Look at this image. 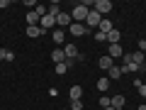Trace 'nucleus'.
Masks as SVG:
<instances>
[{
    "label": "nucleus",
    "mask_w": 146,
    "mask_h": 110,
    "mask_svg": "<svg viewBox=\"0 0 146 110\" xmlns=\"http://www.w3.org/2000/svg\"><path fill=\"white\" fill-rule=\"evenodd\" d=\"M71 22H73L71 15H66V12H61V15L56 17V25H58V27H71Z\"/></svg>",
    "instance_id": "obj_10"
},
{
    "label": "nucleus",
    "mask_w": 146,
    "mask_h": 110,
    "mask_svg": "<svg viewBox=\"0 0 146 110\" xmlns=\"http://www.w3.org/2000/svg\"><path fill=\"white\" fill-rule=\"evenodd\" d=\"M88 5L85 3H78V5L73 7V22H80V25H85V17H88Z\"/></svg>",
    "instance_id": "obj_1"
},
{
    "label": "nucleus",
    "mask_w": 146,
    "mask_h": 110,
    "mask_svg": "<svg viewBox=\"0 0 146 110\" xmlns=\"http://www.w3.org/2000/svg\"><path fill=\"white\" fill-rule=\"evenodd\" d=\"M66 110H71V108H66Z\"/></svg>",
    "instance_id": "obj_30"
},
{
    "label": "nucleus",
    "mask_w": 146,
    "mask_h": 110,
    "mask_svg": "<svg viewBox=\"0 0 146 110\" xmlns=\"http://www.w3.org/2000/svg\"><path fill=\"white\" fill-rule=\"evenodd\" d=\"M10 5V0H0V10H3V7H7Z\"/></svg>",
    "instance_id": "obj_26"
},
{
    "label": "nucleus",
    "mask_w": 146,
    "mask_h": 110,
    "mask_svg": "<svg viewBox=\"0 0 146 110\" xmlns=\"http://www.w3.org/2000/svg\"><path fill=\"white\" fill-rule=\"evenodd\" d=\"M100 22H102V17H100L95 10H90L88 17H85V27H88V30H90V27H100Z\"/></svg>",
    "instance_id": "obj_4"
},
{
    "label": "nucleus",
    "mask_w": 146,
    "mask_h": 110,
    "mask_svg": "<svg viewBox=\"0 0 146 110\" xmlns=\"http://www.w3.org/2000/svg\"><path fill=\"white\" fill-rule=\"evenodd\" d=\"M136 47H139L141 54H146V39H139V44H136Z\"/></svg>",
    "instance_id": "obj_25"
},
{
    "label": "nucleus",
    "mask_w": 146,
    "mask_h": 110,
    "mask_svg": "<svg viewBox=\"0 0 146 110\" xmlns=\"http://www.w3.org/2000/svg\"><path fill=\"white\" fill-rule=\"evenodd\" d=\"M98 66L102 68V71H110V68L115 66V59H110L107 54H105V56H100V59H98Z\"/></svg>",
    "instance_id": "obj_5"
},
{
    "label": "nucleus",
    "mask_w": 146,
    "mask_h": 110,
    "mask_svg": "<svg viewBox=\"0 0 146 110\" xmlns=\"http://www.w3.org/2000/svg\"><path fill=\"white\" fill-rule=\"evenodd\" d=\"M107 78H110V81H117V78H122V68H119V66H112V68L107 71Z\"/></svg>",
    "instance_id": "obj_13"
},
{
    "label": "nucleus",
    "mask_w": 146,
    "mask_h": 110,
    "mask_svg": "<svg viewBox=\"0 0 146 110\" xmlns=\"http://www.w3.org/2000/svg\"><path fill=\"white\" fill-rule=\"evenodd\" d=\"M51 59H54V66H56V64H63V61H66L63 49H54V52H51Z\"/></svg>",
    "instance_id": "obj_9"
},
{
    "label": "nucleus",
    "mask_w": 146,
    "mask_h": 110,
    "mask_svg": "<svg viewBox=\"0 0 146 110\" xmlns=\"http://www.w3.org/2000/svg\"><path fill=\"white\" fill-rule=\"evenodd\" d=\"M39 25H42V30L46 32V27H54V25H56V17H51V15H44Z\"/></svg>",
    "instance_id": "obj_12"
},
{
    "label": "nucleus",
    "mask_w": 146,
    "mask_h": 110,
    "mask_svg": "<svg viewBox=\"0 0 146 110\" xmlns=\"http://www.w3.org/2000/svg\"><path fill=\"white\" fill-rule=\"evenodd\" d=\"M112 30H115V27H112V22H110L107 17H102V22H100V30H98V32H102V34H110Z\"/></svg>",
    "instance_id": "obj_11"
},
{
    "label": "nucleus",
    "mask_w": 146,
    "mask_h": 110,
    "mask_svg": "<svg viewBox=\"0 0 146 110\" xmlns=\"http://www.w3.org/2000/svg\"><path fill=\"white\" fill-rule=\"evenodd\" d=\"M7 56V49H3V47H0V59H5Z\"/></svg>",
    "instance_id": "obj_27"
},
{
    "label": "nucleus",
    "mask_w": 146,
    "mask_h": 110,
    "mask_svg": "<svg viewBox=\"0 0 146 110\" xmlns=\"http://www.w3.org/2000/svg\"><path fill=\"white\" fill-rule=\"evenodd\" d=\"M95 42H107V34H102V32H95Z\"/></svg>",
    "instance_id": "obj_24"
},
{
    "label": "nucleus",
    "mask_w": 146,
    "mask_h": 110,
    "mask_svg": "<svg viewBox=\"0 0 146 110\" xmlns=\"http://www.w3.org/2000/svg\"><path fill=\"white\" fill-rule=\"evenodd\" d=\"M110 83H112V81L105 76V78H100V81H98V88H100V91H107V88H110Z\"/></svg>",
    "instance_id": "obj_20"
},
{
    "label": "nucleus",
    "mask_w": 146,
    "mask_h": 110,
    "mask_svg": "<svg viewBox=\"0 0 146 110\" xmlns=\"http://www.w3.org/2000/svg\"><path fill=\"white\" fill-rule=\"evenodd\" d=\"M42 34H44L42 27H27V37H32V39H34V37H42Z\"/></svg>",
    "instance_id": "obj_18"
},
{
    "label": "nucleus",
    "mask_w": 146,
    "mask_h": 110,
    "mask_svg": "<svg viewBox=\"0 0 146 110\" xmlns=\"http://www.w3.org/2000/svg\"><path fill=\"white\" fill-rule=\"evenodd\" d=\"M68 66H71V61H68V59H66V61H63V64H56V66H54V71H56L58 76H63V73L68 71Z\"/></svg>",
    "instance_id": "obj_17"
},
{
    "label": "nucleus",
    "mask_w": 146,
    "mask_h": 110,
    "mask_svg": "<svg viewBox=\"0 0 146 110\" xmlns=\"http://www.w3.org/2000/svg\"><path fill=\"white\" fill-rule=\"evenodd\" d=\"M93 10L102 17V15H107V12H112V3H110V0H95V3H93Z\"/></svg>",
    "instance_id": "obj_2"
},
{
    "label": "nucleus",
    "mask_w": 146,
    "mask_h": 110,
    "mask_svg": "<svg viewBox=\"0 0 146 110\" xmlns=\"http://www.w3.org/2000/svg\"><path fill=\"white\" fill-rule=\"evenodd\" d=\"M110 103H112L115 110H122V105H124V95H115V98H110Z\"/></svg>",
    "instance_id": "obj_16"
},
{
    "label": "nucleus",
    "mask_w": 146,
    "mask_h": 110,
    "mask_svg": "<svg viewBox=\"0 0 146 110\" xmlns=\"http://www.w3.org/2000/svg\"><path fill=\"white\" fill-rule=\"evenodd\" d=\"M139 110H146V105H139Z\"/></svg>",
    "instance_id": "obj_28"
},
{
    "label": "nucleus",
    "mask_w": 146,
    "mask_h": 110,
    "mask_svg": "<svg viewBox=\"0 0 146 110\" xmlns=\"http://www.w3.org/2000/svg\"><path fill=\"white\" fill-rule=\"evenodd\" d=\"M110 105H112V103H110V98H107V95H102V98H100V108H110Z\"/></svg>",
    "instance_id": "obj_23"
},
{
    "label": "nucleus",
    "mask_w": 146,
    "mask_h": 110,
    "mask_svg": "<svg viewBox=\"0 0 146 110\" xmlns=\"http://www.w3.org/2000/svg\"><path fill=\"white\" fill-rule=\"evenodd\" d=\"M134 86L139 88V93H141V98H146V86L141 83V81H134Z\"/></svg>",
    "instance_id": "obj_21"
},
{
    "label": "nucleus",
    "mask_w": 146,
    "mask_h": 110,
    "mask_svg": "<svg viewBox=\"0 0 146 110\" xmlns=\"http://www.w3.org/2000/svg\"><path fill=\"white\" fill-rule=\"evenodd\" d=\"M68 32H71L73 37H83V34H88V27L85 25H80V22H71V27H68Z\"/></svg>",
    "instance_id": "obj_3"
},
{
    "label": "nucleus",
    "mask_w": 146,
    "mask_h": 110,
    "mask_svg": "<svg viewBox=\"0 0 146 110\" xmlns=\"http://www.w3.org/2000/svg\"><path fill=\"white\" fill-rule=\"evenodd\" d=\"M63 54H66V59H68V61H73V59H78V49L73 47V44L63 47Z\"/></svg>",
    "instance_id": "obj_8"
},
{
    "label": "nucleus",
    "mask_w": 146,
    "mask_h": 110,
    "mask_svg": "<svg viewBox=\"0 0 146 110\" xmlns=\"http://www.w3.org/2000/svg\"><path fill=\"white\" fill-rule=\"evenodd\" d=\"M107 56H110V59H119V56H124V52H122V47H119V44H110Z\"/></svg>",
    "instance_id": "obj_6"
},
{
    "label": "nucleus",
    "mask_w": 146,
    "mask_h": 110,
    "mask_svg": "<svg viewBox=\"0 0 146 110\" xmlns=\"http://www.w3.org/2000/svg\"><path fill=\"white\" fill-rule=\"evenodd\" d=\"M83 98V88L80 86H71V100H80Z\"/></svg>",
    "instance_id": "obj_15"
},
{
    "label": "nucleus",
    "mask_w": 146,
    "mask_h": 110,
    "mask_svg": "<svg viewBox=\"0 0 146 110\" xmlns=\"http://www.w3.org/2000/svg\"><path fill=\"white\" fill-rule=\"evenodd\" d=\"M71 110H83V100H71Z\"/></svg>",
    "instance_id": "obj_22"
},
{
    "label": "nucleus",
    "mask_w": 146,
    "mask_h": 110,
    "mask_svg": "<svg viewBox=\"0 0 146 110\" xmlns=\"http://www.w3.org/2000/svg\"><path fill=\"white\" fill-rule=\"evenodd\" d=\"M63 30H54V44H63Z\"/></svg>",
    "instance_id": "obj_19"
},
{
    "label": "nucleus",
    "mask_w": 146,
    "mask_h": 110,
    "mask_svg": "<svg viewBox=\"0 0 146 110\" xmlns=\"http://www.w3.org/2000/svg\"><path fill=\"white\" fill-rule=\"evenodd\" d=\"M105 110H115V108H112V105H110V108H105Z\"/></svg>",
    "instance_id": "obj_29"
},
{
    "label": "nucleus",
    "mask_w": 146,
    "mask_h": 110,
    "mask_svg": "<svg viewBox=\"0 0 146 110\" xmlns=\"http://www.w3.org/2000/svg\"><path fill=\"white\" fill-rule=\"evenodd\" d=\"M39 22H42V17L36 15L34 10H32V12H27V25H29V27H39Z\"/></svg>",
    "instance_id": "obj_7"
},
{
    "label": "nucleus",
    "mask_w": 146,
    "mask_h": 110,
    "mask_svg": "<svg viewBox=\"0 0 146 110\" xmlns=\"http://www.w3.org/2000/svg\"><path fill=\"white\" fill-rule=\"evenodd\" d=\"M119 39H122L119 30H112V32L107 34V42H110V44H119Z\"/></svg>",
    "instance_id": "obj_14"
}]
</instances>
